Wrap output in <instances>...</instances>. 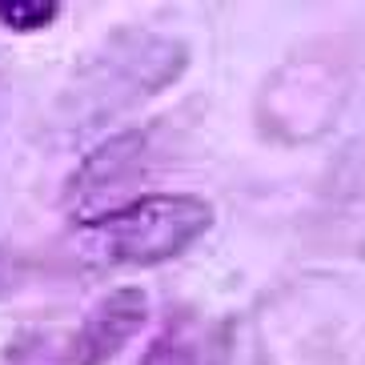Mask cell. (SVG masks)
Instances as JSON below:
<instances>
[{"instance_id": "1", "label": "cell", "mask_w": 365, "mask_h": 365, "mask_svg": "<svg viewBox=\"0 0 365 365\" xmlns=\"http://www.w3.org/2000/svg\"><path fill=\"white\" fill-rule=\"evenodd\" d=\"M213 229V205L193 193H149L113 213L88 217L73 233L88 265H165Z\"/></svg>"}, {"instance_id": "2", "label": "cell", "mask_w": 365, "mask_h": 365, "mask_svg": "<svg viewBox=\"0 0 365 365\" xmlns=\"http://www.w3.org/2000/svg\"><path fill=\"white\" fill-rule=\"evenodd\" d=\"M145 317H149V297L145 293L133 289V285L113 289L108 297H101L93 305V313L85 317L81 333L68 341V349L53 365H105V361H113L125 349V341L145 325Z\"/></svg>"}, {"instance_id": "3", "label": "cell", "mask_w": 365, "mask_h": 365, "mask_svg": "<svg viewBox=\"0 0 365 365\" xmlns=\"http://www.w3.org/2000/svg\"><path fill=\"white\" fill-rule=\"evenodd\" d=\"M56 12H61L56 0H0V24L16 29V33L48 29L56 21Z\"/></svg>"}, {"instance_id": "4", "label": "cell", "mask_w": 365, "mask_h": 365, "mask_svg": "<svg viewBox=\"0 0 365 365\" xmlns=\"http://www.w3.org/2000/svg\"><path fill=\"white\" fill-rule=\"evenodd\" d=\"M145 365H189V354H185V345H169V341H157L153 345V354Z\"/></svg>"}, {"instance_id": "5", "label": "cell", "mask_w": 365, "mask_h": 365, "mask_svg": "<svg viewBox=\"0 0 365 365\" xmlns=\"http://www.w3.org/2000/svg\"><path fill=\"white\" fill-rule=\"evenodd\" d=\"M9 285V269H4V253H0V289Z\"/></svg>"}]
</instances>
